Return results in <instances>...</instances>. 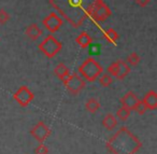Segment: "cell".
Wrapping results in <instances>:
<instances>
[{
    "label": "cell",
    "instance_id": "obj_1",
    "mask_svg": "<svg viewBox=\"0 0 157 154\" xmlns=\"http://www.w3.org/2000/svg\"><path fill=\"white\" fill-rule=\"evenodd\" d=\"M93 1L94 0H50V3L74 28H78L88 16L87 10Z\"/></svg>",
    "mask_w": 157,
    "mask_h": 154
},
{
    "label": "cell",
    "instance_id": "obj_2",
    "mask_svg": "<svg viewBox=\"0 0 157 154\" xmlns=\"http://www.w3.org/2000/svg\"><path fill=\"white\" fill-rule=\"evenodd\" d=\"M107 149L112 154H136L142 143L127 127H122L107 141Z\"/></svg>",
    "mask_w": 157,
    "mask_h": 154
},
{
    "label": "cell",
    "instance_id": "obj_3",
    "mask_svg": "<svg viewBox=\"0 0 157 154\" xmlns=\"http://www.w3.org/2000/svg\"><path fill=\"white\" fill-rule=\"evenodd\" d=\"M78 74L84 78V80L87 82H94L97 80V78L100 77V74L103 72V68L98 61L93 57H88L83 61L78 69Z\"/></svg>",
    "mask_w": 157,
    "mask_h": 154
},
{
    "label": "cell",
    "instance_id": "obj_4",
    "mask_svg": "<svg viewBox=\"0 0 157 154\" xmlns=\"http://www.w3.org/2000/svg\"><path fill=\"white\" fill-rule=\"evenodd\" d=\"M87 14L95 22H105L111 16L112 12L103 0H94L88 8Z\"/></svg>",
    "mask_w": 157,
    "mask_h": 154
},
{
    "label": "cell",
    "instance_id": "obj_5",
    "mask_svg": "<svg viewBox=\"0 0 157 154\" xmlns=\"http://www.w3.org/2000/svg\"><path fill=\"white\" fill-rule=\"evenodd\" d=\"M38 48L48 58H53L60 52L63 45L54 36L48 35V37H45V39H43L41 43H39Z\"/></svg>",
    "mask_w": 157,
    "mask_h": 154
},
{
    "label": "cell",
    "instance_id": "obj_6",
    "mask_svg": "<svg viewBox=\"0 0 157 154\" xmlns=\"http://www.w3.org/2000/svg\"><path fill=\"white\" fill-rule=\"evenodd\" d=\"M63 85L67 87L69 93L72 95H78V93H81L83 89L85 87V81L78 73H72L69 74L65 80L63 81Z\"/></svg>",
    "mask_w": 157,
    "mask_h": 154
},
{
    "label": "cell",
    "instance_id": "obj_7",
    "mask_svg": "<svg viewBox=\"0 0 157 154\" xmlns=\"http://www.w3.org/2000/svg\"><path fill=\"white\" fill-rule=\"evenodd\" d=\"M108 72L111 77H115L118 80H123L126 78L130 72V66L126 63L125 61L118 59V61L112 63L111 65L108 67Z\"/></svg>",
    "mask_w": 157,
    "mask_h": 154
},
{
    "label": "cell",
    "instance_id": "obj_8",
    "mask_svg": "<svg viewBox=\"0 0 157 154\" xmlns=\"http://www.w3.org/2000/svg\"><path fill=\"white\" fill-rule=\"evenodd\" d=\"M33 98H35V95L27 86H21L13 94V99L23 108L28 106L33 100Z\"/></svg>",
    "mask_w": 157,
    "mask_h": 154
},
{
    "label": "cell",
    "instance_id": "obj_9",
    "mask_svg": "<svg viewBox=\"0 0 157 154\" xmlns=\"http://www.w3.org/2000/svg\"><path fill=\"white\" fill-rule=\"evenodd\" d=\"M30 134L39 143H43L51 135V129L44 122L40 121L33 127Z\"/></svg>",
    "mask_w": 157,
    "mask_h": 154
},
{
    "label": "cell",
    "instance_id": "obj_10",
    "mask_svg": "<svg viewBox=\"0 0 157 154\" xmlns=\"http://www.w3.org/2000/svg\"><path fill=\"white\" fill-rule=\"evenodd\" d=\"M42 24L51 34H54L63 26V18L55 12H52L48 16H45V18L42 21Z\"/></svg>",
    "mask_w": 157,
    "mask_h": 154
},
{
    "label": "cell",
    "instance_id": "obj_11",
    "mask_svg": "<svg viewBox=\"0 0 157 154\" xmlns=\"http://www.w3.org/2000/svg\"><path fill=\"white\" fill-rule=\"evenodd\" d=\"M138 101H139V98L136 96V94L133 93V92H128V93L121 99L122 107H125V108L129 109L130 111L135 109Z\"/></svg>",
    "mask_w": 157,
    "mask_h": 154
},
{
    "label": "cell",
    "instance_id": "obj_12",
    "mask_svg": "<svg viewBox=\"0 0 157 154\" xmlns=\"http://www.w3.org/2000/svg\"><path fill=\"white\" fill-rule=\"evenodd\" d=\"M147 110H156L157 109V93L155 91H150L145 94L143 100Z\"/></svg>",
    "mask_w": 157,
    "mask_h": 154
},
{
    "label": "cell",
    "instance_id": "obj_13",
    "mask_svg": "<svg viewBox=\"0 0 157 154\" xmlns=\"http://www.w3.org/2000/svg\"><path fill=\"white\" fill-rule=\"evenodd\" d=\"M75 42L81 49H87L92 44L93 39L86 31H82L78 37L75 38Z\"/></svg>",
    "mask_w": 157,
    "mask_h": 154
},
{
    "label": "cell",
    "instance_id": "obj_14",
    "mask_svg": "<svg viewBox=\"0 0 157 154\" xmlns=\"http://www.w3.org/2000/svg\"><path fill=\"white\" fill-rule=\"evenodd\" d=\"M26 36L33 41H36L42 35V30L38 27L37 24H31L26 28Z\"/></svg>",
    "mask_w": 157,
    "mask_h": 154
},
{
    "label": "cell",
    "instance_id": "obj_15",
    "mask_svg": "<svg viewBox=\"0 0 157 154\" xmlns=\"http://www.w3.org/2000/svg\"><path fill=\"white\" fill-rule=\"evenodd\" d=\"M102 125H103V127H105V129L113 130L114 128L117 126V119H116V116H114L113 114L109 113V114H107L105 117H103Z\"/></svg>",
    "mask_w": 157,
    "mask_h": 154
},
{
    "label": "cell",
    "instance_id": "obj_16",
    "mask_svg": "<svg viewBox=\"0 0 157 154\" xmlns=\"http://www.w3.org/2000/svg\"><path fill=\"white\" fill-rule=\"evenodd\" d=\"M54 73H55V76L59 79V80L63 81L70 74V71H69V69H68V67L65 65V64L59 63L58 65L55 67Z\"/></svg>",
    "mask_w": 157,
    "mask_h": 154
},
{
    "label": "cell",
    "instance_id": "obj_17",
    "mask_svg": "<svg viewBox=\"0 0 157 154\" xmlns=\"http://www.w3.org/2000/svg\"><path fill=\"white\" fill-rule=\"evenodd\" d=\"M85 108L88 112L95 113L99 108H100V102H99V100L96 99V98H90V99H88L87 101H86Z\"/></svg>",
    "mask_w": 157,
    "mask_h": 154
},
{
    "label": "cell",
    "instance_id": "obj_18",
    "mask_svg": "<svg viewBox=\"0 0 157 154\" xmlns=\"http://www.w3.org/2000/svg\"><path fill=\"white\" fill-rule=\"evenodd\" d=\"M105 39L107 41L111 42V43H115L118 39V34L116 33V30H114L113 28H109L105 33Z\"/></svg>",
    "mask_w": 157,
    "mask_h": 154
},
{
    "label": "cell",
    "instance_id": "obj_19",
    "mask_svg": "<svg viewBox=\"0 0 157 154\" xmlns=\"http://www.w3.org/2000/svg\"><path fill=\"white\" fill-rule=\"evenodd\" d=\"M140 61H141V57L136 52H132L128 55V57H127V59H126V63L128 64L129 66H137L138 64L140 63Z\"/></svg>",
    "mask_w": 157,
    "mask_h": 154
},
{
    "label": "cell",
    "instance_id": "obj_20",
    "mask_svg": "<svg viewBox=\"0 0 157 154\" xmlns=\"http://www.w3.org/2000/svg\"><path fill=\"white\" fill-rule=\"evenodd\" d=\"M113 80H112V77L109 73H101L100 78H99V83L101 84V86L103 87H108L112 84Z\"/></svg>",
    "mask_w": 157,
    "mask_h": 154
},
{
    "label": "cell",
    "instance_id": "obj_21",
    "mask_svg": "<svg viewBox=\"0 0 157 154\" xmlns=\"http://www.w3.org/2000/svg\"><path fill=\"white\" fill-rule=\"evenodd\" d=\"M129 115H130V110L125 108V107L120 108L117 110V112H116V116H117L121 121H126V120L129 117Z\"/></svg>",
    "mask_w": 157,
    "mask_h": 154
},
{
    "label": "cell",
    "instance_id": "obj_22",
    "mask_svg": "<svg viewBox=\"0 0 157 154\" xmlns=\"http://www.w3.org/2000/svg\"><path fill=\"white\" fill-rule=\"evenodd\" d=\"M133 110H135L139 115H143L144 113L147 111V108H146V106L144 105V102L142 101V100H139V101L137 102V105H136Z\"/></svg>",
    "mask_w": 157,
    "mask_h": 154
},
{
    "label": "cell",
    "instance_id": "obj_23",
    "mask_svg": "<svg viewBox=\"0 0 157 154\" xmlns=\"http://www.w3.org/2000/svg\"><path fill=\"white\" fill-rule=\"evenodd\" d=\"M10 20V15L5 9H0V24L5 25Z\"/></svg>",
    "mask_w": 157,
    "mask_h": 154
},
{
    "label": "cell",
    "instance_id": "obj_24",
    "mask_svg": "<svg viewBox=\"0 0 157 154\" xmlns=\"http://www.w3.org/2000/svg\"><path fill=\"white\" fill-rule=\"evenodd\" d=\"M35 154H48V148L43 143H40L35 149Z\"/></svg>",
    "mask_w": 157,
    "mask_h": 154
},
{
    "label": "cell",
    "instance_id": "obj_25",
    "mask_svg": "<svg viewBox=\"0 0 157 154\" xmlns=\"http://www.w3.org/2000/svg\"><path fill=\"white\" fill-rule=\"evenodd\" d=\"M150 1H151V0H136L137 5L139 6V7H142V8L146 7V6L150 3Z\"/></svg>",
    "mask_w": 157,
    "mask_h": 154
}]
</instances>
